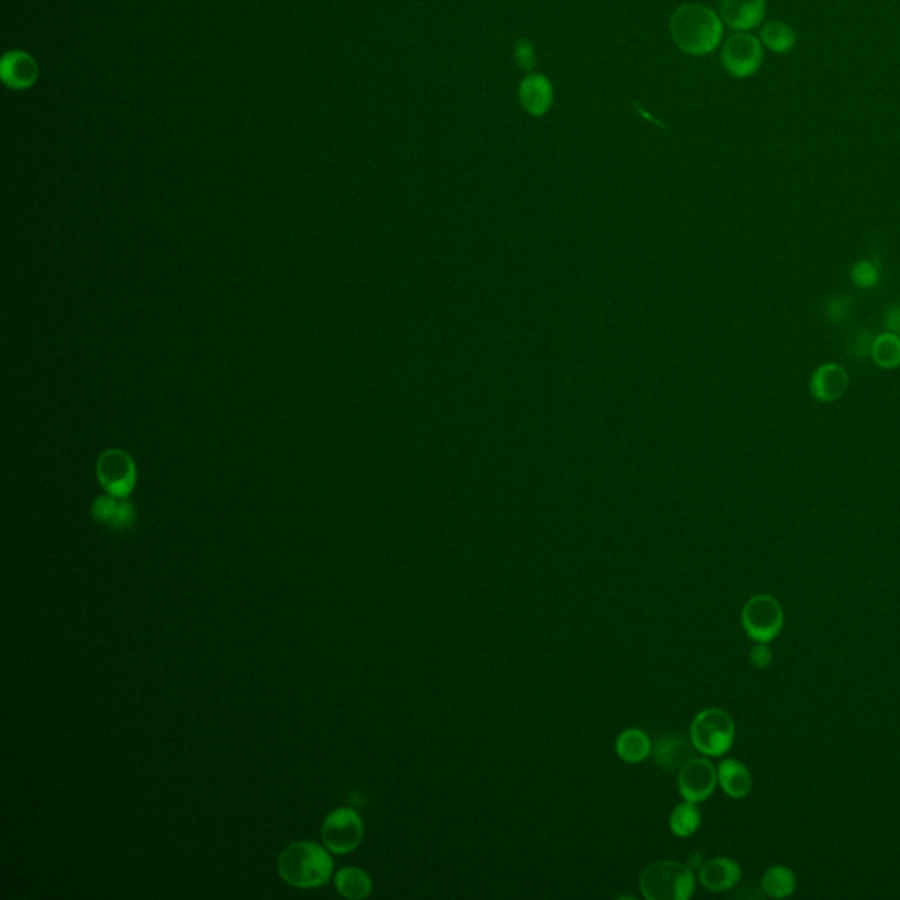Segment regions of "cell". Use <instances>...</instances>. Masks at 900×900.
<instances>
[{
	"instance_id": "22",
	"label": "cell",
	"mask_w": 900,
	"mask_h": 900,
	"mask_svg": "<svg viewBox=\"0 0 900 900\" xmlns=\"http://www.w3.org/2000/svg\"><path fill=\"white\" fill-rule=\"evenodd\" d=\"M872 359L883 368H895L900 364V338L897 334H881L872 342Z\"/></svg>"
},
{
	"instance_id": "2",
	"label": "cell",
	"mask_w": 900,
	"mask_h": 900,
	"mask_svg": "<svg viewBox=\"0 0 900 900\" xmlns=\"http://www.w3.org/2000/svg\"><path fill=\"white\" fill-rule=\"evenodd\" d=\"M278 872L294 888H319L331 878L333 858L317 842H294L278 858Z\"/></svg>"
},
{
	"instance_id": "5",
	"label": "cell",
	"mask_w": 900,
	"mask_h": 900,
	"mask_svg": "<svg viewBox=\"0 0 900 900\" xmlns=\"http://www.w3.org/2000/svg\"><path fill=\"white\" fill-rule=\"evenodd\" d=\"M741 619L749 639L769 644L783 630L784 610L774 596L755 595L744 605Z\"/></svg>"
},
{
	"instance_id": "18",
	"label": "cell",
	"mask_w": 900,
	"mask_h": 900,
	"mask_svg": "<svg viewBox=\"0 0 900 900\" xmlns=\"http://www.w3.org/2000/svg\"><path fill=\"white\" fill-rule=\"evenodd\" d=\"M336 890L347 899H366L373 892V881L363 869L345 867L336 876Z\"/></svg>"
},
{
	"instance_id": "13",
	"label": "cell",
	"mask_w": 900,
	"mask_h": 900,
	"mask_svg": "<svg viewBox=\"0 0 900 900\" xmlns=\"http://www.w3.org/2000/svg\"><path fill=\"white\" fill-rule=\"evenodd\" d=\"M519 101L531 117H544L554 102L551 81L544 74H528L519 85Z\"/></svg>"
},
{
	"instance_id": "17",
	"label": "cell",
	"mask_w": 900,
	"mask_h": 900,
	"mask_svg": "<svg viewBox=\"0 0 900 900\" xmlns=\"http://www.w3.org/2000/svg\"><path fill=\"white\" fill-rule=\"evenodd\" d=\"M616 753L623 762L642 763L653 753V742L640 728H626L616 741Z\"/></svg>"
},
{
	"instance_id": "8",
	"label": "cell",
	"mask_w": 900,
	"mask_h": 900,
	"mask_svg": "<svg viewBox=\"0 0 900 900\" xmlns=\"http://www.w3.org/2000/svg\"><path fill=\"white\" fill-rule=\"evenodd\" d=\"M97 479L106 493L127 498L138 480L131 456L120 449H109L97 461Z\"/></svg>"
},
{
	"instance_id": "7",
	"label": "cell",
	"mask_w": 900,
	"mask_h": 900,
	"mask_svg": "<svg viewBox=\"0 0 900 900\" xmlns=\"http://www.w3.org/2000/svg\"><path fill=\"white\" fill-rule=\"evenodd\" d=\"M721 62L726 73L739 80L755 76L763 64V48L758 37L749 32H737L728 37L723 51Z\"/></svg>"
},
{
	"instance_id": "24",
	"label": "cell",
	"mask_w": 900,
	"mask_h": 900,
	"mask_svg": "<svg viewBox=\"0 0 900 900\" xmlns=\"http://www.w3.org/2000/svg\"><path fill=\"white\" fill-rule=\"evenodd\" d=\"M853 278H855V284L860 285V287H871L876 282L878 273H876V269H874L871 262H858L857 266H855V271H853Z\"/></svg>"
},
{
	"instance_id": "3",
	"label": "cell",
	"mask_w": 900,
	"mask_h": 900,
	"mask_svg": "<svg viewBox=\"0 0 900 900\" xmlns=\"http://www.w3.org/2000/svg\"><path fill=\"white\" fill-rule=\"evenodd\" d=\"M640 890L647 900H688L695 893V872L683 862L661 860L640 874Z\"/></svg>"
},
{
	"instance_id": "6",
	"label": "cell",
	"mask_w": 900,
	"mask_h": 900,
	"mask_svg": "<svg viewBox=\"0 0 900 900\" xmlns=\"http://www.w3.org/2000/svg\"><path fill=\"white\" fill-rule=\"evenodd\" d=\"M363 837V820L354 809L340 807L327 814L326 821L322 825V841L331 853L345 855L357 850Z\"/></svg>"
},
{
	"instance_id": "23",
	"label": "cell",
	"mask_w": 900,
	"mask_h": 900,
	"mask_svg": "<svg viewBox=\"0 0 900 900\" xmlns=\"http://www.w3.org/2000/svg\"><path fill=\"white\" fill-rule=\"evenodd\" d=\"M514 53H516L517 66L524 69V71H533V67L537 64V57H535V50H533V44L530 41L519 39Z\"/></svg>"
},
{
	"instance_id": "25",
	"label": "cell",
	"mask_w": 900,
	"mask_h": 900,
	"mask_svg": "<svg viewBox=\"0 0 900 900\" xmlns=\"http://www.w3.org/2000/svg\"><path fill=\"white\" fill-rule=\"evenodd\" d=\"M749 658L753 661L756 668H767L772 661V651L765 642H756V646L751 649Z\"/></svg>"
},
{
	"instance_id": "21",
	"label": "cell",
	"mask_w": 900,
	"mask_h": 900,
	"mask_svg": "<svg viewBox=\"0 0 900 900\" xmlns=\"http://www.w3.org/2000/svg\"><path fill=\"white\" fill-rule=\"evenodd\" d=\"M760 37H762V44H765L770 51L779 53V55L792 51L795 48V44H797L795 30L783 22H770L767 25H763Z\"/></svg>"
},
{
	"instance_id": "20",
	"label": "cell",
	"mask_w": 900,
	"mask_h": 900,
	"mask_svg": "<svg viewBox=\"0 0 900 900\" xmlns=\"http://www.w3.org/2000/svg\"><path fill=\"white\" fill-rule=\"evenodd\" d=\"M668 825H670L672 834L677 835V837H683V839L684 837H691V835L697 834L698 828L702 825V813H700L697 804L683 802V804L675 807L672 814H670Z\"/></svg>"
},
{
	"instance_id": "26",
	"label": "cell",
	"mask_w": 900,
	"mask_h": 900,
	"mask_svg": "<svg viewBox=\"0 0 900 900\" xmlns=\"http://www.w3.org/2000/svg\"><path fill=\"white\" fill-rule=\"evenodd\" d=\"M888 324L893 329V333H900V308H895L890 312V317H888Z\"/></svg>"
},
{
	"instance_id": "12",
	"label": "cell",
	"mask_w": 900,
	"mask_h": 900,
	"mask_svg": "<svg viewBox=\"0 0 900 900\" xmlns=\"http://www.w3.org/2000/svg\"><path fill=\"white\" fill-rule=\"evenodd\" d=\"M92 516L97 523L104 524L109 530H131L136 523V509L134 505L125 501V498L117 496H101L92 505Z\"/></svg>"
},
{
	"instance_id": "15",
	"label": "cell",
	"mask_w": 900,
	"mask_h": 900,
	"mask_svg": "<svg viewBox=\"0 0 900 900\" xmlns=\"http://www.w3.org/2000/svg\"><path fill=\"white\" fill-rule=\"evenodd\" d=\"M691 749H695L693 742L686 741L679 735H665L653 746L654 762L665 770H681L684 763L690 762L693 755Z\"/></svg>"
},
{
	"instance_id": "19",
	"label": "cell",
	"mask_w": 900,
	"mask_h": 900,
	"mask_svg": "<svg viewBox=\"0 0 900 900\" xmlns=\"http://www.w3.org/2000/svg\"><path fill=\"white\" fill-rule=\"evenodd\" d=\"M797 878L792 869L784 865H774L765 871L762 876V890L767 897L772 899H786L795 892Z\"/></svg>"
},
{
	"instance_id": "1",
	"label": "cell",
	"mask_w": 900,
	"mask_h": 900,
	"mask_svg": "<svg viewBox=\"0 0 900 900\" xmlns=\"http://www.w3.org/2000/svg\"><path fill=\"white\" fill-rule=\"evenodd\" d=\"M670 34L677 48L693 57H704L723 39V20L704 4H684L670 18Z\"/></svg>"
},
{
	"instance_id": "9",
	"label": "cell",
	"mask_w": 900,
	"mask_h": 900,
	"mask_svg": "<svg viewBox=\"0 0 900 900\" xmlns=\"http://www.w3.org/2000/svg\"><path fill=\"white\" fill-rule=\"evenodd\" d=\"M718 784V769L712 765L707 756H693L690 762L684 763L679 776L677 788L686 802L700 804L711 797Z\"/></svg>"
},
{
	"instance_id": "4",
	"label": "cell",
	"mask_w": 900,
	"mask_h": 900,
	"mask_svg": "<svg viewBox=\"0 0 900 900\" xmlns=\"http://www.w3.org/2000/svg\"><path fill=\"white\" fill-rule=\"evenodd\" d=\"M690 739L695 751L707 758L726 755L734 746V719L718 707L704 709L691 721Z\"/></svg>"
},
{
	"instance_id": "10",
	"label": "cell",
	"mask_w": 900,
	"mask_h": 900,
	"mask_svg": "<svg viewBox=\"0 0 900 900\" xmlns=\"http://www.w3.org/2000/svg\"><path fill=\"white\" fill-rule=\"evenodd\" d=\"M767 11L765 0H719L721 20L737 32H749L762 23Z\"/></svg>"
},
{
	"instance_id": "14",
	"label": "cell",
	"mask_w": 900,
	"mask_h": 900,
	"mask_svg": "<svg viewBox=\"0 0 900 900\" xmlns=\"http://www.w3.org/2000/svg\"><path fill=\"white\" fill-rule=\"evenodd\" d=\"M718 783L728 797L744 799L753 788V777L744 763L735 758H725L719 763Z\"/></svg>"
},
{
	"instance_id": "16",
	"label": "cell",
	"mask_w": 900,
	"mask_h": 900,
	"mask_svg": "<svg viewBox=\"0 0 900 900\" xmlns=\"http://www.w3.org/2000/svg\"><path fill=\"white\" fill-rule=\"evenodd\" d=\"M848 387L846 371L837 364H825L814 373L811 380V391L816 400L835 401L841 398Z\"/></svg>"
},
{
	"instance_id": "11",
	"label": "cell",
	"mask_w": 900,
	"mask_h": 900,
	"mask_svg": "<svg viewBox=\"0 0 900 900\" xmlns=\"http://www.w3.org/2000/svg\"><path fill=\"white\" fill-rule=\"evenodd\" d=\"M741 878V865L732 858H711L698 867L700 883L711 892H728L739 885Z\"/></svg>"
}]
</instances>
